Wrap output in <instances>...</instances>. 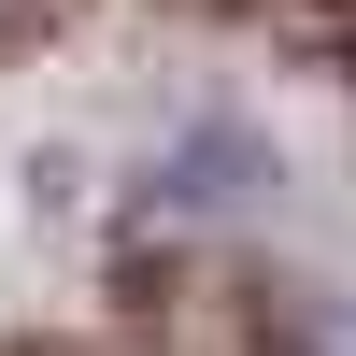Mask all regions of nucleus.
Segmentation results:
<instances>
[{
	"label": "nucleus",
	"instance_id": "obj_1",
	"mask_svg": "<svg viewBox=\"0 0 356 356\" xmlns=\"http://www.w3.org/2000/svg\"><path fill=\"white\" fill-rule=\"evenodd\" d=\"M271 186V143L243 129V114H200L186 143H171V171H157V214H228V200H257Z\"/></svg>",
	"mask_w": 356,
	"mask_h": 356
},
{
	"label": "nucleus",
	"instance_id": "obj_2",
	"mask_svg": "<svg viewBox=\"0 0 356 356\" xmlns=\"http://www.w3.org/2000/svg\"><path fill=\"white\" fill-rule=\"evenodd\" d=\"M300 356H356V314H314V328H300Z\"/></svg>",
	"mask_w": 356,
	"mask_h": 356
}]
</instances>
